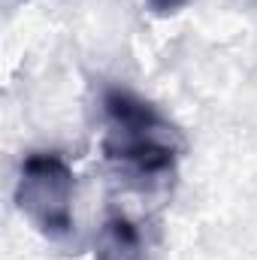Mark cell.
Wrapping results in <instances>:
<instances>
[{
  "instance_id": "7a4b0ae2",
  "label": "cell",
  "mask_w": 257,
  "mask_h": 260,
  "mask_svg": "<svg viewBox=\"0 0 257 260\" xmlns=\"http://www.w3.org/2000/svg\"><path fill=\"white\" fill-rule=\"evenodd\" d=\"M73 191L76 176L61 154L30 151L21 160L15 203L40 233L58 239L73 230Z\"/></svg>"
},
{
  "instance_id": "3957f363",
  "label": "cell",
  "mask_w": 257,
  "mask_h": 260,
  "mask_svg": "<svg viewBox=\"0 0 257 260\" xmlns=\"http://www.w3.org/2000/svg\"><path fill=\"white\" fill-rule=\"evenodd\" d=\"M94 260H145V236L139 224L124 212L109 215L97 233Z\"/></svg>"
},
{
  "instance_id": "277c9868",
  "label": "cell",
  "mask_w": 257,
  "mask_h": 260,
  "mask_svg": "<svg viewBox=\"0 0 257 260\" xmlns=\"http://www.w3.org/2000/svg\"><path fill=\"white\" fill-rule=\"evenodd\" d=\"M157 15H170V12H179L182 6H188L191 0H145Z\"/></svg>"
},
{
  "instance_id": "6da1fadb",
  "label": "cell",
  "mask_w": 257,
  "mask_h": 260,
  "mask_svg": "<svg viewBox=\"0 0 257 260\" xmlns=\"http://www.w3.org/2000/svg\"><path fill=\"white\" fill-rule=\"evenodd\" d=\"M103 115V154L124 176L139 182H164L176 173L185 139L148 100L124 88H106Z\"/></svg>"
}]
</instances>
